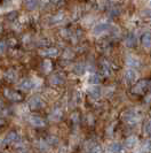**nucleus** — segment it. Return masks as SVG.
I'll return each mask as SVG.
<instances>
[{
	"label": "nucleus",
	"mask_w": 151,
	"mask_h": 153,
	"mask_svg": "<svg viewBox=\"0 0 151 153\" xmlns=\"http://www.w3.org/2000/svg\"><path fill=\"white\" fill-rule=\"evenodd\" d=\"M88 82H89L91 84H98V82H100V76H98L97 74L93 73L91 76L88 77Z\"/></svg>",
	"instance_id": "21"
},
{
	"label": "nucleus",
	"mask_w": 151,
	"mask_h": 153,
	"mask_svg": "<svg viewBox=\"0 0 151 153\" xmlns=\"http://www.w3.org/2000/svg\"><path fill=\"white\" fill-rule=\"evenodd\" d=\"M40 54L45 55V56H56L59 54V51L56 48H54V47H51V48H46V50L40 51Z\"/></svg>",
	"instance_id": "12"
},
{
	"label": "nucleus",
	"mask_w": 151,
	"mask_h": 153,
	"mask_svg": "<svg viewBox=\"0 0 151 153\" xmlns=\"http://www.w3.org/2000/svg\"><path fill=\"white\" fill-rule=\"evenodd\" d=\"M29 122H30L33 127H37V128H40V127H44V126H45L44 120H43L40 116H37V115H31L30 117H29Z\"/></svg>",
	"instance_id": "5"
},
{
	"label": "nucleus",
	"mask_w": 151,
	"mask_h": 153,
	"mask_svg": "<svg viewBox=\"0 0 151 153\" xmlns=\"http://www.w3.org/2000/svg\"><path fill=\"white\" fill-rule=\"evenodd\" d=\"M148 81L147 79H142V81H140L132 89V92L133 93H136V94H141V93H143L145 90H147V88H148Z\"/></svg>",
	"instance_id": "3"
},
{
	"label": "nucleus",
	"mask_w": 151,
	"mask_h": 153,
	"mask_svg": "<svg viewBox=\"0 0 151 153\" xmlns=\"http://www.w3.org/2000/svg\"><path fill=\"white\" fill-rule=\"evenodd\" d=\"M51 82H52V84H62V83L64 82V79H63V77L60 76V75H54V76L51 78Z\"/></svg>",
	"instance_id": "22"
},
{
	"label": "nucleus",
	"mask_w": 151,
	"mask_h": 153,
	"mask_svg": "<svg viewBox=\"0 0 151 153\" xmlns=\"http://www.w3.org/2000/svg\"><path fill=\"white\" fill-rule=\"evenodd\" d=\"M124 77H125L126 83H128V84H133V83H135L136 79H137V73H136L133 68H129L125 71V76Z\"/></svg>",
	"instance_id": "2"
},
{
	"label": "nucleus",
	"mask_w": 151,
	"mask_h": 153,
	"mask_svg": "<svg viewBox=\"0 0 151 153\" xmlns=\"http://www.w3.org/2000/svg\"><path fill=\"white\" fill-rule=\"evenodd\" d=\"M88 93H89V96L92 98H98L101 96V89L98 88L97 85L93 84V86L88 89Z\"/></svg>",
	"instance_id": "11"
},
{
	"label": "nucleus",
	"mask_w": 151,
	"mask_h": 153,
	"mask_svg": "<svg viewBox=\"0 0 151 153\" xmlns=\"http://www.w3.org/2000/svg\"><path fill=\"white\" fill-rule=\"evenodd\" d=\"M136 144H137V138L135 136H130L126 139V142H125V146L126 147H128V149H133V147H135Z\"/></svg>",
	"instance_id": "15"
},
{
	"label": "nucleus",
	"mask_w": 151,
	"mask_h": 153,
	"mask_svg": "<svg viewBox=\"0 0 151 153\" xmlns=\"http://www.w3.org/2000/svg\"><path fill=\"white\" fill-rule=\"evenodd\" d=\"M84 71H85V67H84L83 65H77V66L75 67V73H76V74L81 75V74H84Z\"/></svg>",
	"instance_id": "24"
},
{
	"label": "nucleus",
	"mask_w": 151,
	"mask_h": 153,
	"mask_svg": "<svg viewBox=\"0 0 151 153\" xmlns=\"http://www.w3.org/2000/svg\"><path fill=\"white\" fill-rule=\"evenodd\" d=\"M38 5H39V1L38 0H25V6H26L28 9H30V10L36 9L38 7Z\"/></svg>",
	"instance_id": "17"
},
{
	"label": "nucleus",
	"mask_w": 151,
	"mask_h": 153,
	"mask_svg": "<svg viewBox=\"0 0 151 153\" xmlns=\"http://www.w3.org/2000/svg\"><path fill=\"white\" fill-rule=\"evenodd\" d=\"M121 150H122V145L120 143H117V142H114V143L108 146V151L109 152H120Z\"/></svg>",
	"instance_id": "14"
},
{
	"label": "nucleus",
	"mask_w": 151,
	"mask_h": 153,
	"mask_svg": "<svg viewBox=\"0 0 151 153\" xmlns=\"http://www.w3.org/2000/svg\"><path fill=\"white\" fill-rule=\"evenodd\" d=\"M34 86H36V83L31 78H24L20 82V84L17 85V88L22 91H29L31 89H33Z\"/></svg>",
	"instance_id": "1"
},
{
	"label": "nucleus",
	"mask_w": 151,
	"mask_h": 153,
	"mask_svg": "<svg viewBox=\"0 0 151 153\" xmlns=\"http://www.w3.org/2000/svg\"><path fill=\"white\" fill-rule=\"evenodd\" d=\"M18 139H20L18 135H17L16 132H14V131H12V132H9L7 136H6L5 143H6V144H12V143H16Z\"/></svg>",
	"instance_id": "10"
},
{
	"label": "nucleus",
	"mask_w": 151,
	"mask_h": 153,
	"mask_svg": "<svg viewBox=\"0 0 151 153\" xmlns=\"http://www.w3.org/2000/svg\"><path fill=\"white\" fill-rule=\"evenodd\" d=\"M53 4H55V5H57V4H61L62 2V0H51Z\"/></svg>",
	"instance_id": "30"
},
{
	"label": "nucleus",
	"mask_w": 151,
	"mask_h": 153,
	"mask_svg": "<svg viewBox=\"0 0 151 153\" xmlns=\"http://www.w3.org/2000/svg\"><path fill=\"white\" fill-rule=\"evenodd\" d=\"M102 69H103V71H106V75H109L110 69H109V66H108V63H106V62H103V63H102Z\"/></svg>",
	"instance_id": "25"
},
{
	"label": "nucleus",
	"mask_w": 151,
	"mask_h": 153,
	"mask_svg": "<svg viewBox=\"0 0 151 153\" xmlns=\"http://www.w3.org/2000/svg\"><path fill=\"white\" fill-rule=\"evenodd\" d=\"M145 149H147L148 151H151V139H149V140L145 143Z\"/></svg>",
	"instance_id": "29"
},
{
	"label": "nucleus",
	"mask_w": 151,
	"mask_h": 153,
	"mask_svg": "<svg viewBox=\"0 0 151 153\" xmlns=\"http://www.w3.org/2000/svg\"><path fill=\"white\" fill-rule=\"evenodd\" d=\"M126 63L128 65L129 67H132V68H135V67H140L141 66L140 59H137L135 56H128L126 59Z\"/></svg>",
	"instance_id": "9"
},
{
	"label": "nucleus",
	"mask_w": 151,
	"mask_h": 153,
	"mask_svg": "<svg viewBox=\"0 0 151 153\" xmlns=\"http://www.w3.org/2000/svg\"><path fill=\"white\" fill-rule=\"evenodd\" d=\"M61 119H62V112L60 109H55L49 115V120L52 121H60Z\"/></svg>",
	"instance_id": "16"
},
{
	"label": "nucleus",
	"mask_w": 151,
	"mask_h": 153,
	"mask_svg": "<svg viewBox=\"0 0 151 153\" xmlns=\"http://www.w3.org/2000/svg\"><path fill=\"white\" fill-rule=\"evenodd\" d=\"M2 30V27H1V24H0V31Z\"/></svg>",
	"instance_id": "32"
},
{
	"label": "nucleus",
	"mask_w": 151,
	"mask_h": 153,
	"mask_svg": "<svg viewBox=\"0 0 151 153\" xmlns=\"http://www.w3.org/2000/svg\"><path fill=\"white\" fill-rule=\"evenodd\" d=\"M109 28H110V25H109L108 23L101 22L94 27V30L93 31H94V33H102V32H104V31L109 30Z\"/></svg>",
	"instance_id": "7"
},
{
	"label": "nucleus",
	"mask_w": 151,
	"mask_h": 153,
	"mask_svg": "<svg viewBox=\"0 0 151 153\" xmlns=\"http://www.w3.org/2000/svg\"><path fill=\"white\" fill-rule=\"evenodd\" d=\"M124 120L128 123H135L139 119H137V114L134 111H129V112H126L124 114Z\"/></svg>",
	"instance_id": "6"
},
{
	"label": "nucleus",
	"mask_w": 151,
	"mask_h": 153,
	"mask_svg": "<svg viewBox=\"0 0 151 153\" xmlns=\"http://www.w3.org/2000/svg\"><path fill=\"white\" fill-rule=\"evenodd\" d=\"M145 132H147L148 135H151V122H149L145 126Z\"/></svg>",
	"instance_id": "27"
},
{
	"label": "nucleus",
	"mask_w": 151,
	"mask_h": 153,
	"mask_svg": "<svg viewBox=\"0 0 151 153\" xmlns=\"http://www.w3.org/2000/svg\"><path fill=\"white\" fill-rule=\"evenodd\" d=\"M57 142H59V140H57V139H56L55 137H53V136H52V137L48 138V143H51V144H54V143H57Z\"/></svg>",
	"instance_id": "28"
},
{
	"label": "nucleus",
	"mask_w": 151,
	"mask_h": 153,
	"mask_svg": "<svg viewBox=\"0 0 151 153\" xmlns=\"http://www.w3.org/2000/svg\"><path fill=\"white\" fill-rule=\"evenodd\" d=\"M29 106H30L31 109H39V108H41L44 106V102H43V100H41L40 97L34 96V97H32L29 100Z\"/></svg>",
	"instance_id": "4"
},
{
	"label": "nucleus",
	"mask_w": 151,
	"mask_h": 153,
	"mask_svg": "<svg viewBox=\"0 0 151 153\" xmlns=\"http://www.w3.org/2000/svg\"><path fill=\"white\" fill-rule=\"evenodd\" d=\"M5 94L9 100H13V101H18V100L22 99L21 94H18L17 92L15 91H10V90H6L5 91Z\"/></svg>",
	"instance_id": "8"
},
{
	"label": "nucleus",
	"mask_w": 151,
	"mask_h": 153,
	"mask_svg": "<svg viewBox=\"0 0 151 153\" xmlns=\"http://www.w3.org/2000/svg\"><path fill=\"white\" fill-rule=\"evenodd\" d=\"M13 5V0H0V9H7Z\"/></svg>",
	"instance_id": "20"
},
{
	"label": "nucleus",
	"mask_w": 151,
	"mask_h": 153,
	"mask_svg": "<svg viewBox=\"0 0 151 153\" xmlns=\"http://www.w3.org/2000/svg\"><path fill=\"white\" fill-rule=\"evenodd\" d=\"M125 43L128 47H134L136 45V37L134 35H129L128 37L126 38V40H125Z\"/></svg>",
	"instance_id": "18"
},
{
	"label": "nucleus",
	"mask_w": 151,
	"mask_h": 153,
	"mask_svg": "<svg viewBox=\"0 0 151 153\" xmlns=\"http://www.w3.org/2000/svg\"><path fill=\"white\" fill-rule=\"evenodd\" d=\"M2 124H4V121H1V120H0V126H2Z\"/></svg>",
	"instance_id": "31"
},
{
	"label": "nucleus",
	"mask_w": 151,
	"mask_h": 153,
	"mask_svg": "<svg viewBox=\"0 0 151 153\" xmlns=\"http://www.w3.org/2000/svg\"><path fill=\"white\" fill-rule=\"evenodd\" d=\"M6 43L5 42H0V54H2L6 51Z\"/></svg>",
	"instance_id": "26"
},
{
	"label": "nucleus",
	"mask_w": 151,
	"mask_h": 153,
	"mask_svg": "<svg viewBox=\"0 0 151 153\" xmlns=\"http://www.w3.org/2000/svg\"><path fill=\"white\" fill-rule=\"evenodd\" d=\"M141 42H142V45H143L144 47H147V48L151 47V33L150 32L144 33L143 36H142Z\"/></svg>",
	"instance_id": "13"
},
{
	"label": "nucleus",
	"mask_w": 151,
	"mask_h": 153,
	"mask_svg": "<svg viewBox=\"0 0 151 153\" xmlns=\"http://www.w3.org/2000/svg\"><path fill=\"white\" fill-rule=\"evenodd\" d=\"M5 78L9 82H14L16 79V73L14 70H8L6 73V75H5Z\"/></svg>",
	"instance_id": "19"
},
{
	"label": "nucleus",
	"mask_w": 151,
	"mask_h": 153,
	"mask_svg": "<svg viewBox=\"0 0 151 153\" xmlns=\"http://www.w3.org/2000/svg\"><path fill=\"white\" fill-rule=\"evenodd\" d=\"M43 69H44L45 73H49L52 70V62L49 60H45L43 62Z\"/></svg>",
	"instance_id": "23"
}]
</instances>
